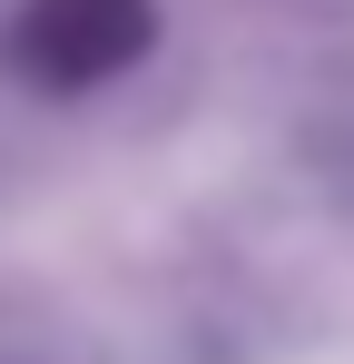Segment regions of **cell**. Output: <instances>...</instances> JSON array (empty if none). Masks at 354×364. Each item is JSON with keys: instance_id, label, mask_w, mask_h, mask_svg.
Wrapping results in <instances>:
<instances>
[{"instance_id": "obj_1", "label": "cell", "mask_w": 354, "mask_h": 364, "mask_svg": "<svg viewBox=\"0 0 354 364\" xmlns=\"http://www.w3.org/2000/svg\"><path fill=\"white\" fill-rule=\"evenodd\" d=\"M138 40H148V10H138V0H50V10H40V60H50L59 79H99V69H118Z\"/></svg>"}]
</instances>
